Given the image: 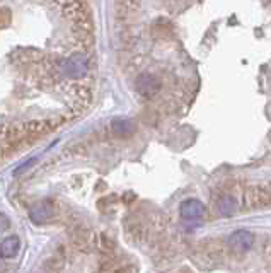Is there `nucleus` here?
I'll return each mask as SVG.
<instances>
[{
  "label": "nucleus",
  "instance_id": "9",
  "mask_svg": "<svg viewBox=\"0 0 271 273\" xmlns=\"http://www.w3.org/2000/svg\"><path fill=\"white\" fill-rule=\"evenodd\" d=\"M217 210L222 215H232L237 210V201L234 200L232 195H222L217 200Z\"/></svg>",
  "mask_w": 271,
  "mask_h": 273
},
{
  "label": "nucleus",
  "instance_id": "12",
  "mask_svg": "<svg viewBox=\"0 0 271 273\" xmlns=\"http://www.w3.org/2000/svg\"><path fill=\"white\" fill-rule=\"evenodd\" d=\"M9 17H11V14H9L7 9L0 7V27L7 24V22H9Z\"/></svg>",
  "mask_w": 271,
  "mask_h": 273
},
{
  "label": "nucleus",
  "instance_id": "2",
  "mask_svg": "<svg viewBox=\"0 0 271 273\" xmlns=\"http://www.w3.org/2000/svg\"><path fill=\"white\" fill-rule=\"evenodd\" d=\"M135 87H137L140 96L150 99V97H153L159 92L161 82H159V79L152 74H140L137 81H135Z\"/></svg>",
  "mask_w": 271,
  "mask_h": 273
},
{
  "label": "nucleus",
  "instance_id": "5",
  "mask_svg": "<svg viewBox=\"0 0 271 273\" xmlns=\"http://www.w3.org/2000/svg\"><path fill=\"white\" fill-rule=\"evenodd\" d=\"M179 214H181V217L186 219V220H198V219L205 217L207 209H205V205L200 200L189 198V200H186L181 203Z\"/></svg>",
  "mask_w": 271,
  "mask_h": 273
},
{
  "label": "nucleus",
  "instance_id": "4",
  "mask_svg": "<svg viewBox=\"0 0 271 273\" xmlns=\"http://www.w3.org/2000/svg\"><path fill=\"white\" fill-rule=\"evenodd\" d=\"M252 244H254V234L246 229L236 230V232H232L230 237H228V246H230L236 253L249 251L252 248Z\"/></svg>",
  "mask_w": 271,
  "mask_h": 273
},
{
  "label": "nucleus",
  "instance_id": "13",
  "mask_svg": "<svg viewBox=\"0 0 271 273\" xmlns=\"http://www.w3.org/2000/svg\"><path fill=\"white\" fill-rule=\"evenodd\" d=\"M0 229H9V219L0 215Z\"/></svg>",
  "mask_w": 271,
  "mask_h": 273
},
{
  "label": "nucleus",
  "instance_id": "8",
  "mask_svg": "<svg viewBox=\"0 0 271 273\" xmlns=\"http://www.w3.org/2000/svg\"><path fill=\"white\" fill-rule=\"evenodd\" d=\"M111 130L118 136H130L137 131V125H135V121L128 118H118L111 123Z\"/></svg>",
  "mask_w": 271,
  "mask_h": 273
},
{
  "label": "nucleus",
  "instance_id": "1",
  "mask_svg": "<svg viewBox=\"0 0 271 273\" xmlns=\"http://www.w3.org/2000/svg\"><path fill=\"white\" fill-rule=\"evenodd\" d=\"M55 72L62 81H81L89 75V58L84 51L62 56L55 63Z\"/></svg>",
  "mask_w": 271,
  "mask_h": 273
},
{
  "label": "nucleus",
  "instance_id": "6",
  "mask_svg": "<svg viewBox=\"0 0 271 273\" xmlns=\"http://www.w3.org/2000/svg\"><path fill=\"white\" fill-rule=\"evenodd\" d=\"M246 203L247 207H254V209H259V207H266L271 203V195L264 188H259V186H254L247 191L246 195Z\"/></svg>",
  "mask_w": 271,
  "mask_h": 273
},
{
  "label": "nucleus",
  "instance_id": "10",
  "mask_svg": "<svg viewBox=\"0 0 271 273\" xmlns=\"http://www.w3.org/2000/svg\"><path fill=\"white\" fill-rule=\"evenodd\" d=\"M72 239H73V244H75L79 249H86V248L89 246V243H91V236H89V230L84 229V227L77 229L75 232H73Z\"/></svg>",
  "mask_w": 271,
  "mask_h": 273
},
{
  "label": "nucleus",
  "instance_id": "11",
  "mask_svg": "<svg viewBox=\"0 0 271 273\" xmlns=\"http://www.w3.org/2000/svg\"><path fill=\"white\" fill-rule=\"evenodd\" d=\"M102 273H137V268L133 265H111L104 268Z\"/></svg>",
  "mask_w": 271,
  "mask_h": 273
},
{
  "label": "nucleus",
  "instance_id": "3",
  "mask_svg": "<svg viewBox=\"0 0 271 273\" xmlns=\"http://www.w3.org/2000/svg\"><path fill=\"white\" fill-rule=\"evenodd\" d=\"M57 215V207L55 203H51L48 200H43V201H38L31 207V212H29V217L32 222L36 224H45V222H50L51 219Z\"/></svg>",
  "mask_w": 271,
  "mask_h": 273
},
{
  "label": "nucleus",
  "instance_id": "7",
  "mask_svg": "<svg viewBox=\"0 0 271 273\" xmlns=\"http://www.w3.org/2000/svg\"><path fill=\"white\" fill-rule=\"evenodd\" d=\"M19 249H21V239L17 236H9L6 239L0 241V256L2 258H16L19 255Z\"/></svg>",
  "mask_w": 271,
  "mask_h": 273
}]
</instances>
